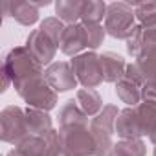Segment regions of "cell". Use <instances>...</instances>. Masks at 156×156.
Masks as SVG:
<instances>
[{"mask_svg":"<svg viewBox=\"0 0 156 156\" xmlns=\"http://www.w3.org/2000/svg\"><path fill=\"white\" fill-rule=\"evenodd\" d=\"M136 11L132 4L114 2L107 8L105 17V31L114 39H129L136 30Z\"/></svg>","mask_w":156,"mask_h":156,"instance_id":"277c9868","label":"cell"},{"mask_svg":"<svg viewBox=\"0 0 156 156\" xmlns=\"http://www.w3.org/2000/svg\"><path fill=\"white\" fill-rule=\"evenodd\" d=\"M64 28H66V24H64L62 20H59L57 17H50V19H44V20L41 22V30H42L51 41H55L57 44H59V41H61V37H62Z\"/></svg>","mask_w":156,"mask_h":156,"instance_id":"7402d4cb","label":"cell"},{"mask_svg":"<svg viewBox=\"0 0 156 156\" xmlns=\"http://www.w3.org/2000/svg\"><path fill=\"white\" fill-rule=\"evenodd\" d=\"M107 31L103 24H92V22H77L68 24L62 31V37L59 41V50L64 55L75 57L85 51H94L103 44Z\"/></svg>","mask_w":156,"mask_h":156,"instance_id":"6da1fadb","label":"cell"},{"mask_svg":"<svg viewBox=\"0 0 156 156\" xmlns=\"http://www.w3.org/2000/svg\"><path fill=\"white\" fill-rule=\"evenodd\" d=\"M9 15L22 26H31L39 20V8L31 2H8Z\"/></svg>","mask_w":156,"mask_h":156,"instance_id":"e0dca14e","label":"cell"},{"mask_svg":"<svg viewBox=\"0 0 156 156\" xmlns=\"http://www.w3.org/2000/svg\"><path fill=\"white\" fill-rule=\"evenodd\" d=\"M44 75H46L50 87L55 92H68V90H72L79 85V81H77V77L72 70V64L66 62V61L51 62L44 70Z\"/></svg>","mask_w":156,"mask_h":156,"instance_id":"8fae6325","label":"cell"},{"mask_svg":"<svg viewBox=\"0 0 156 156\" xmlns=\"http://www.w3.org/2000/svg\"><path fill=\"white\" fill-rule=\"evenodd\" d=\"M90 118L81 110L75 99H68L59 112V129L62 127H73V125H90Z\"/></svg>","mask_w":156,"mask_h":156,"instance_id":"9a60e30c","label":"cell"},{"mask_svg":"<svg viewBox=\"0 0 156 156\" xmlns=\"http://www.w3.org/2000/svg\"><path fill=\"white\" fill-rule=\"evenodd\" d=\"M154 156H156V147H154Z\"/></svg>","mask_w":156,"mask_h":156,"instance_id":"cb8c5ba5","label":"cell"},{"mask_svg":"<svg viewBox=\"0 0 156 156\" xmlns=\"http://www.w3.org/2000/svg\"><path fill=\"white\" fill-rule=\"evenodd\" d=\"M101 57V70H103V79L105 83H118L127 72V62L119 53L114 51H105L99 55Z\"/></svg>","mask_w":156,"mask_h":156,"instance_id":"4fadbf2b","label":"cell"},{"mask_svg":"<svg viewBox=\"0 0 156 156\" xmlns=\"http://www.w3.org/2000/svg\"><path fill=\"white\" fill-rule=\"evenodd\" d=\"M145 77L136 66V62L127 66L125 75L121 77V81L116 83V94L118 98L127 103V107H138L141 103V92L145 87Z\"/></svg>","mask_w":156,"mask_h":156,"instance_id":"ba28073f","label":"cell"},{"mask_svg":"<svg viewBox=\"0 0 156 156\" xmlns=\"http://www.w3.org/2000/svg\"><path fill=\"white\" fill-rule=\"evenodd\" d=\"M136 66L143 73L145 81H154L156 79V44L152 46H143L141 53L136 57Z\"/></svg>","mask_w":156,"mask_h":156,"instance_id":"d6986e66","label":"cell"},{"mask_svg":"<svg viewBox=\"0 0 156 156\" xmlns=\"http://www.w3.org/2000/svg\"><path fill=\"white\" fill-rule=\"evenodd\" d=\"M83 8H85V2L62 0V2H57V4H55V15H57V19L62 20L66 26H68V24H77V22H81Z\"/></svg>","mask_w":156,"mask_h":156,"instance_id":"ac0fdd59","label":"cell"},{"mask_svg":"<svg viewBox=\"0 0 156 156\" xmlns=\"http://www.w3.org/2000/svg\"><path fill=\"white\" fill-rule=\"evenodd\" d=\"M59 141L72 156H99L98 143L90 130V125H73L57 130Z\"/></svg>","mask_w":156,"mask_h":156,"instance_id":"3957f363","label":"cell"},{"mask_svg":"<svg viewBox=\"0 0 156 156\" xmlns=\"http://www.w3.org/2000/svg\"><path fill=\"white\" fill-rule=\"evenodd\" d=\"M44 66H41L26 50V46H17L13 48L6 57H4V66L2 70L11 77L13 83H19L22 79H28V77L44 72Z\"/></svg>","mask_w":156,"mask_h":156,"instance_id":"52a82bcc","label":"cell"},{"mask_svg":"<svg viewBox=\"0 0 156 156\" xmlns=\"http://www.w3.org/2000/svg\"><path fill=\"white\" fill-rule=\"evenodd\" d=\"M26 112V125H28V134L30 136H46L50 134L51 129V118L48 116L46 110H39V108H24Z\"/></svg>","mask_w":156,"mask_h":156,"instance_id":"5bb4252c","label":"cell"},{"mask_svg":"<svg viewBox=\"0 0 156 156\" xmlns=\"http://www.w3.org/2000/svg\"><path fill=\"white\" fill-rule=\"evenodd\" d=\"M141 101H149V103H156V79L154 81H147L141 92Z\"/></svg>","mask_w":156,"mask_h":156,"instance_id":"603a6c76","label":"cell"},{"mask_svg":"<svg viewBox=\"0 0 156 156\" xmlns=\"http://www.w3.org/2000/svg\"><path fill=\"white\" fill-rule=\"evenodd\" d=\"M75 101L88 118H96L105 108L103 101H101V96L96 88H79L75 92Z\"/></svg>","mask_w":156,"mask_h":156,"instance_id":"2e32d148","label":"cell"},{"mask_svg":"<svg viewBox=\"0 0 156 156\" xmlns=\"http://www.w3.org/2000/svg\"><path fill=\"white\" fill-rule=\"evenodd\" d=\"M107 8H108V6H107L105 2H98V0H90V2H85L81 22L101 24V20H105V17H107Z\"/></svg>","mask_w":156,"mask_h":156,"instance_id":"44dd1931","label":"cell"},{"mask_svg":"<svg viewBox=\"0 0 156 156\" xmlns=\"http://www.w3.org/2000/svg\"><path fill=\"white\" fill-rule=\"evenodd\" d=\"M119 116L118 107L114 105H105V108L92 118L90 121V130L96 138L98 143V154L99 156H107L112 149V134L116 132V119Z\"/></svg>","mask_w":156,"mask_h":156,"instance_id":"5b68a950","label":"cell"},{"mask_svg":"<svg viewBox=\"0 0 156 156\" xmlns=\"http://www.w3.org/2000/svg\"><path fill=\"white\" fill-rule=\"evenodd\" d=\"M17 94L31 107L39 110H51L57 105V92L50 87L44 72L35 73L28 79H22L19 83H13Z\"/></svg>","mask_w":156,"mask_h":156,"instance_id":"7a4b0ae2","label":"cell"},{"mask_svg":"<svg viewBox=\"0 0 156 156\" xmlns=\"http://www.w3.org/2000/svg\"><path fill=\"white\" fill-rule=\"evenodd\" d=\"M53 136H55V130H51L46 136H28L19 145H15L8 152V156H46Z\"/></svg>","mask_w":156,"mask_h":156,"instance_id":"7c38bea8","label":"cell"},{"mask_svg":"<svg viewBox=\"0 0 156 156\" xmlns=\"http://www.w3.org/2000/svg\"><path fill=\"white\" fill-rule=\"evenodd\" d=\"M147 147L141 140H121L112 145L107 156H145Z\"/></svg>","mask_w":156,"mask_h":156,"instance_id":"ffe728a7","label":"cell"},{"mask_svg":"<svg viewBox=\"0 0 156 156\" xmlns=\"http://www.w3.org/2000/svg\"><path fill=\"white\" fill-rule=\"evenodd\" d=\"M26 50L28 53L41 64V66H50L57 50H59V44L55 41H51L41 28L39 30H33L28 39H26Z\"/></svg>","mask_w":156,"mask_h":156,"instance_id":"30bf717a","label":"cell"},{"mask_svg":"<svg viewBox=\"0 0 156 156\" xmlns=\"http://www.w3.org/2000/svg\"><path fill=\"white\" fill-rule=\"evenodd\" d=\"M70 64L83 88H96L101 83H105L103 70H101V57L96 51H85L81 55H75L72 57Z\"/></svg>","mask_w":156,"mask_h":156,"instance_id":"8992f818","label":"cell"},{"mask_svg":"<svg viewBox=\"0 0 156 156\" xmlns=\"http://www.w3.org/2000/svg\"><path fill=\"white\" fill-rule=\"evenodd\" d=\"M2 121V140L6 143L19 145L24 138H28V125H26V112L20 107L9 105L0 114Z\"/></svg>","mask_w":156,"mask_h":156,"instance_id":"9c48e42d","label":"cell"}]
</instances>
